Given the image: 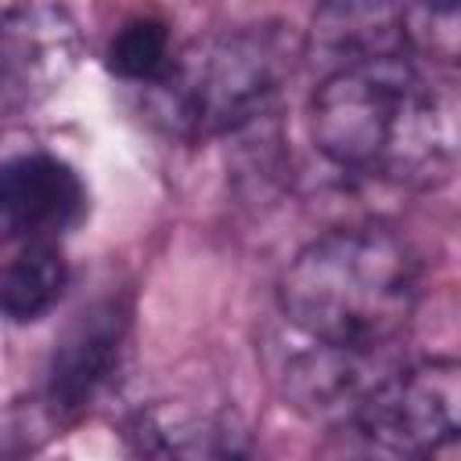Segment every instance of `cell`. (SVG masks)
Wrapping results in <instances>:
<instances>
[{
	"label": "cell",
	"mask_w": 461,
	"mask_h": 461,
	"mask_svg": "<svg viewBox=\"0 0 461 461\" xmlns=\"http://www.w3.org/2000/svg\"><path fill=\"white\" fill-rule=\"evenodd\" d=\"M382 353L385 349H349L306 339V346L288 353L281 364V393L299 414L339 429L360 396L389 371L382 367Z\"/></svg>",
	"instance_id": "ba28073f"
},
{
	"label": "cell",
	"mask_w": 461,
	"mask_h": 461,
	"mask_svg": "<svg viewBox=\"0 0 461 461\" xmlns=\"http://www.w3.org/2000/svg\"><path fill=\"white\" fill-rule=\"evenodd\" d=\"M173 54L176 47H173L169 22L158 14H133L112 32L104 47V68L122 83L151 86L166 76V68L173 65Z\"/></svg>",
	"instance_id": "8fae6325"
},
{
	"label": "cell",
	"mask_w": 461,
	"mask_h": 461,
	"mask_svg": "<svg viewBox=\"0 0 461 461\" xmlns=\"http://www.w3.org/2000/svg\"><path fill=\"white\" fill-rule=\"evenodd\" d=\"M331 4H382V0H321V7H331Z\"/></svg>",
	"instance_id": "4fadbf2b"
},
{
	"label": "cell",
	"mask_w": 461,
	"mask_h": 461,
	"mask_svg": "<svg viewBox=\"0 0 461 461\" xmlns=\"http://www.w3.org/2000/svg\"><path fill=\"white\" fill-rule=\"evenodd\" d=\"M90 209L79 169L40 144L0 148V241H58Z\"/></svg>",
	"instance_id": "8992f818"
},
{
	"label": "cell",
	"mask_w": 461,
	"mask_h": 461,
	"mask_svg": "<svg viewBox=\"0 0 461 461\" xmlns=\"http://www.w3.org/2000/svg\"><path fill=\"white\" fill-rule=\"evenodd\" d=\"M306 40L285 22H252L176 47L148 90L155 122L184 140L241 133L263 122L292 83Z\"/></svg>",
	"instance_id": "3957f363"
},
{
	"label": "cell",
	"mask_w": 461,
	"mask_h": 461,
	"mask_svg": "<svg viewBox=\"0 0 461 461\" xmlns=\"http://www.w3.org/2000/svg\"><path fill=\"white\" fill-rule=\"evenodd\" d=\"M306 119L313 148L342 173L414 191L439 187L454 173V94L407 54L331 65Z\"/></svg>",
	"instance_id": "6da1fadb"
},
{
	"label": "cell",
	"mask_w": 461,
	"mask_h": 461,
	"mask_svg": "<svg viewBox=\"0 0 461 461\" xmlns=\"http://www.w3.org/2000/svg\"><path fill=\"white\" fill-rule=\"evenodd\" d=\"M461 367L450 357L389 367L339 425L371 454L429 457L457 439Z\"/></svg>",
	"instance_id": "277c9868"
},
{
	"label": "cell",
	"mask_w": 461,
	"mask_h": 461,
	"mask_svg": "<svg viewBox=\"0 0 461 461\" xmlns=\"http://www.w3.org/2000/svg\"><path fill=\"white\" fill-rule=\"evenodd\" d=\"M72 281L68 259L58 241H18V249L0 263V321L36 324L61 299Z\"/></svg>",
	"instance_id": "30bf717a"
},
{
	"label": "cell",
	"mask_w": 461,
	"mask_h": 461,
	"mask_svg": "<svg viewBox=\"0 0 461 461\" xmlns=\"http://www.w3.org/2000/svg\"><path fill=\"white\" fill-rule=\"evenodd\" d=\"M396 29L407 58L443 68L457 65V47H461L457 0H396Z\"/></svg>",
	"instance_id": "7c38bea8"
},
{
	"label": "cell",
	"mask_w": 461,
	"mask_h": 461,
	"mask_svg": "<svg viewBox=\"0 0 461 461\" xmlns=\"http://www.w3.org/2000/svg\"><path fill=\"white\" fill-rule=\"evenodd\" d=\"M130 339V306L104 295L79 310L54 342L43 382V411L50 421H76L112 385Z\"/></svg>",
	"instance_id": "52a82bcc"
},
{
	"label": "cell",
	"mask_w": 461,
	"mask_h": 461,
	"mask_svg": "<svg viewBox=\"0 0 461 461\" xmlns=\"http://www.w3.org/2000/svg\"><path fill=\"white\" fill-rule=\"evenodd\" d=\"M83 36L58 4H14L0 11V130L50 101L79 68Z\"/></svg>",
	"instance_id": "5b68a950"
},
{
	"label": "cell",
	"mask_w": 461,
	"mask_h": 461,
	"mask_svg": "<svg viewBox=\"0 0 461 461\" xmlns=\"http://www.w3.org/2000/svg\"><path fill=\"white\" fill-rule=\"evenodd\" d=\"M421 263L389 227H335L295 252L277 306L303 335L349 349H389L411 324Z\"/></svg>",
	"instance_id": "7a4b0ae2"
},
{
	"label": "cell",
	"mask_w": 461,
	"mask_h": 461,
	"mask_svg": "<svg viewBox=\"0 0 461 461\" xmlns=\"http://www.w3.org/2000/svg\"><path fill=\"white\" fill-rule=\"evenodd\" d=\"M122 439L137 454L155 457H241L252 454L249 432L216 411H198L187 403H155L137 411Z\"/></svg>",
	"instance_id": "9c48e42d"
}]
</instances>
